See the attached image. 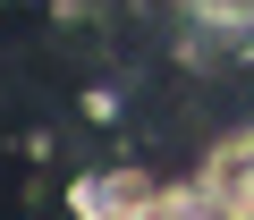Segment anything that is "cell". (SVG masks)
<instances>
[{
	"mask_svg": "<svg viewBox=\"0 0 254 220\" xmlns=\"http://www.w3.org/2000/svg\"><path fill=\"white\" fill-rule=\"evenodd\" d=\"M68 220H93V212H68Z\"/></svg>",
	"mask_w": 254,
	"mask_h": 220,
	"instance_id": "5",
	"label": "cell"
},
{
	"mask_svg": "<svg viewBox=\"0 0 254 220\" xmlns=\"http://www.w3.org/2000/svg\"><path fill=\"white\" fill-rule=\"evenodd\" d=\"M136 220H229L203 186H153V203L136 212Z\"/></svg>",
	"mask_w": 254,
	"mask_h": 220,
	"instance_id": "4",
	"label": "cell"
},
{
	"mask_svg": "<svg viewBox=\"0 0 254 220\" xmlns=\"http://www.w3.org/2000/svg\"><path fill=\"white\" fill-rule=\"evenodd\" d=\"M144 203H153L144 169H93V178H76V212H93V220H136Z\"/></svg>",
	"mask_w": 254,
	"mask_h": 220,
	"instance_id": "2",
	"label": "cell"
},
{
	"mask_svg": "<svg viewBox=\"0 0 254 220\" xmlns=\"http://www.w3.org/2000/svg\"><path fill=\"white\" fill-rule=\"evenodd\" d=\"M229 220H254V127L246 136H220L212 153H203V178H195Z\"/></svg>",
	"mask_w": 254,
	"mask_h": 220,
	"instance_id": "1",
	"label": "cell"
},
{
	"mask_svg": "<svg viewBox=\"0 0 254 220\" xmlns=\"http://www.w3.org/2000/svg\"><path fill=\"white\" fill-rule=\"evenodd\" d=\"M195 26L220 34V51H254V0H187Z\"/></svg>",
	"mask_w": 254,
	"mask_h": 220,
	"instance_id": "3",
	"label": "cell"
}]
</instances>
